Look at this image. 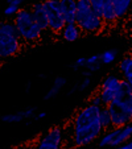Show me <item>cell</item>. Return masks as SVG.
<instances>
[{"mask_svg":"<svg viewBox=\"0 0 132 149\" xmlns=\"http://www.w3.org/2000/svg\"><path fill=\"white\" fill-rule=\"evenodd\" d=\"M101 107L87 104L75 113L73 118V132L71 141L75 146H85L91 144L94 140L101 139L103 128L101 124Z\"/></svg>","mask_w":132,"mask_h":149,"instance_id":"6da1fadb","label":"cell"},{"mask_svg":"<svg viewBox=\"0 0 132 149\" xmlns=\"http://www.w3.org/2000/svg\"><path fill=\"white\" fill-rule=\"evenodd\" d=\"M23 38L13 21H3L0 24V57L9 58L16 56L21 49Z\"/></svg>","mask_w":132,"mask_h":149,"instance_id":"7a4b0ae2","label":"cell"},{"mask_svg":"<svg viewBox=\"0 0 132 149\" xmlns=\"http://www.w3.org/2000/svg\"><path fill=\"white\" fill-rule=\"evenodd\" d=\"M13 23L19 29V33L24 42L33 44V42H37L41 38L42 29L34 21V17L31 8L20 9L19 13L13 19Z\"/></svg>","mask_w":132,"mask_h":149,"instance_id":"3957f363","label":"cell"},{"mask_svg":"<svg viewBox=\"0 0 132 149\" xmlns=\"http://www.w3.org/2000/svg\"><path fill=\"white\" fill-rule=\"evenodd\" d=\"M75 24L81 28L82 33L95 34L102 31L103 20L93 12L90 0H78L77 1V20Z\"/></svg>","mask_w":132,"mask_h":149,"instance_id":"277c9868","label":"cell"},{"mask_svg":"<svg viewBox=\"0 0 132 149\" xmlns=\"http://www.w3.org/2000/svg\"><path fill=\"white\" fill-rule=\"evenodd\" d=\"M46 15L49 20V29L53 33H59L66 26V19L64 16V12L61 9V1L59 0H46L44 1Z\"/></svg>","mask_w":132,"mask_h":149,"instance_id":"5b68a950","label":"cell"},{"mask_svg":"<svg viewBox=\"0 0 132 149\" xmlns=\"http://www.w3.org/2000/svg\"><path fill=\"white\" fill-rule=\"evenodd\" d=\"M108 111L111 113V119H112V127L114 128H122L128 124H131L132 119L129 116V112L126 107L120 106V104L114 102L111 106H108Z\"/></svg>","mask_w":132,"mask_h":149,"instance_id":"8992f818","label":"cell"},{"mask_svg":"<svg viewBox=\"0 0 132 149\" xmlns=\"http://www.w3.org/2000/svg\"><path fill=\"white\" fill-rule=\"evenodd\" d=\"M34 115H36V107H27L23 108L21 111L16 113H6V115H1V121L3 123H21L25 119H33Z\"/></svg>","mask_w":132,"mask_h":149,"instance_id":"52a82bcc","label":"cell"},{"mask_svg":"<svg viewBox=\"0 0 132 149\" xmlns=\"http://www.w3.org/2000/svg\"><path fill=\"white\" fill-rule=\"evenodd\" d=\"M32 13H33L34 21L37 23V25L44 31H48L49 29V20H48V15H46L45 7H44V1H38V3H34L31 7Z\"/></svg>","mask_w":132,"mask_h":149,"instance_id":"ba28073f","label":"cell"},{"mask_svg":"<svg viewBox=\"0 0 132 149\" xmlns=\"http://www.w3.org/2000/svg\"><path fill=\"white\" fill-rule=\"evenodd\" d=\"M61 9L68 24H74L77 20V1L75 0H59Z\"/></svg>","mask_w":132,"mask_h":149,"instance_id":"9c48e42d","label":"cell"},{"mask_svg":"<svg viewBox=\"0 0 132 149\" xmlns=\"http://www.w3.org/2000/svg\"><path fill=\"white\" fill-rule=\"evenodd\" d=\"M82 31L75 23L74 24H66V26L64 28V31L61 32V37L66 42H74L81 37Z\"/></svg>","mask_w":132,"mask_h":149,"instance_id":"30bf717a","label":"cell"},{"mask_svg":"<svg viewBox=\"0 0 132 149\" xmlns=\"http://www.w3.org/2000/svg\"><path fill=\"white\" fill-rule=\"evenodd\" d=\"M132 139V123L128 124L126 127H122V128H118V135H116V139L114 141V144L111 146L114 148H118L122 144L127 143Z\"/></svg>","mask_w":132,"mask_h":149,"instance_id":"8fae6325","label":"cell"},{"mask_svg":"<svg viewBox=\"0 0 132 149\" xmlns=\"http://www.w3.org/2000/svg\"><path fill=\"white\" fill-rule=\"evenodd\" d=\"M118 16L115 13V8H114L112 0H106L104 1V9H103V16H102V20H103L104 24H112L116 21Z\"/></svg>","mask_w":132,"mask_h":149,"instance_id":"7c38bea8","label":"cell"},{"mask_svg":"<svg viewBox=\"0 0 132 149\" xmlns=\"http://www.w3.org/2000/svg\"><path fill=\"white\" fill-rule=\"evenodd\" d=\"M119 70L123 74L126 81L132 79V56H126L119 62Z\"/></svg>","mask_w":132,"mask_h":149,"instance_id":"4fadbf2b","label":"cell"},{"mask_svg":"<svg viewBox=\"0 0 132 149\" xmlns=\"http://www.w3.org/2000/svg\"><path fill=\"white\" fill-rule=\"evenodd\" d=\"M123 79H120L116 75H107L106 78L102 81L101 83V88H106V90H112L118 93L119 87H120V83Z\"/></svg>","mask_w":132,"mask_h":149,"instance_id":"5bb4252c","label":"cell"},{"mask_svg":"<svg viewBox=\"0 0 132 149\" xmlns=\"http://www.w3.org/2000/svg\"><path fill=\"white\" fill-rule=\"evenodd\" d=\"M131 0H112L114 8H115V13L118 19H122L127 15L128 9L131 8Z\"/></svg>","mask_w":132,"mask_h":149,"instance_id":"9a60e30c","label":"cell"},{"mask_svg":"<svg viewBox=\"0 0 132 149\" xmlns=\"http://www.w3.org/2000/svg\"><path fill=\"white\" fill-rule=\"evenodd\" d=\"M101 124L102 128L104 131H111L114 128L112 127V119H111V113L108 111V107H101Z\"/></svg>","mask_w":132,"mask_h":149,"instance_id":"2e32d148","label":"cell"},{"mask_svg":"<svg viewBox=\"0 0 132 149\" xmlns=\"http://www.w3.org/2000/svg\"><path fill=\"white\" fill-rule=\"evenodd\" d=\"M98 93H99V95H101L103 107H108V106H111V104L115 102V99H116V91L106 90V88H101Z\"/></svg>","mask_w":132,"mask_h":149,"instance_id":"e0dca14e","label":"cell"},{"mask_svg":"<svg viewBox=\"0 0 132 149\" xmlns=\"http://www.w3.org/2000/svg\"><path fill=\"white\" fill-rule=\"evenodd\" d=\"M102 54V63L103 65H110V63H112L116 59V56H118V52L115 49H108V50H104Z\"/></svg>","mask_w":132,"mask_h":149,"instance_id":"ac0fdd59","label":"cell"},{"mask_svg":"<svg viewBox=\"0 0 132 149\" xmlns=\"http://www.w3.org/2000/svg\"><path fill=\"white\" fill-rule=\"evenodd\" d=\"M104 1H106V0H90V6H91L93 12L98 17H101V19H102V16H103Z\"/></svg>","mask_w":132,"mask_h":149,"instance_id":"d6986e66","label":"cell"},{"mask_svg":"<svg viewBox=\"0 0 132 149\" xmlns=\"http://www.w3.org/2000/svg\"><path fill=\"white\" fill-rule=\"evenodd\" d=\"M36 149H61V145H57L54 143H50V141H46L44 139H40L38 143H37Z\"/></svg>","mask_w":132,"mask_h":149,"instance_id":"ffe728a7","label":"cell"},{"mask_svg":"<svg viewBox=\"0 0 132 149\" xmlns=\"http://www.w3.org/2000/svg\"><path fill=\"white\" fill-rule=\"evenodd\" d=\"M21 9V7H17V6H11V4H7V7L4 8L3 15L6 17H16V15L19 13V11Z\"/></svg>","mask_w":132,"mask_h":149,"instance_id":"44dd1931","label":"cell"},{"mask_svg":"<svg viewBox=\"0 0 132 149\" xmlns=\"http://www.w3.org/2000/svg\"><path fill=\"white\" fill-rule=\"evenodd\" d=\"M85 66H86V58L85 57H79V58H77L75 61L71 62L69 65V69H71L74 71H79V69H85Z\"/></svg>","mask_w":132,"mask_h":149,"instance_id":"7402d4cb","label":"cell"},{"mask_svg":"<svg viewBox=\"0 0 132 149\" xmlns=\"http://www.w3.org/2000/svg\"><path fill=\"white\" fill-rule=\"evenodd\" d=\"M62 88L58 87V86H56V84H52L50 87H49V90L46 91V94L44 95V100H49V99L54 98L56 95H58V93H61Z\"/></svg>","mask_w":132,"mask_h":149,"instance_id":"603a6c76","label":"cell"},{"mask_svg":"<svg viewBox=\"0 0 132 149\" xmlns=\"http://www.w3.org/2000/svg\"><path fill=\"white\" fill-rule=\"evenodd\" d=\"M102 54H93V56L87 57L86 58V66L87 65H93V63H96V62H102ZM85 66V68H86Z\"/></svg>","mask_w":132,"mask_h":149,"instance_id":"cb8c5ba5","label":"cell"},{"mask_svg":"<svg viewBox=\"0 0 132 149\" xmlns=\"http://www.w3.org/2000/svg\"><path fill=\"white\" fill-rule=\"evenodd\" d=\"M89 104H93V106H96V107H103V104H102V99H101V95L99 93L94 94L93 96L90 98V103Z\"/></svg>","mask_w":132,"mask_h":149,"instance_id":"d4e9b609","label":"cell"},{"mask_svg":"<svg viewBox=\"0 0 132 149\" xmlns=\"http://www.w3.org/2000/svg\"><path fill=\"white\" fill-rule=\"evenodd\" d=\"M102 62H96V63H93V65H87L86 68V70H89V71H91V73H96V71H99L101 70V68H102Z\"/></svg>","mask_w":132,"mask_h":149,"instance_id":"484cf974","label":"cell"},{"mask_svg":"<svg viewBox=\"0 0 132 149\" xmlns=\"http://www.w3.org/2000/svg\"><path fill=\"white\" fill-rule=\"evenodd\" d=\"M79 75L82 77V79H83V78H91V75H93V73L85 69V70H81V71H79Z\"/></svg>","mask_w":132,"mask_h":149,"instance_id":"4316f807","label":"cell"},{"mask_svg":"<svg viewBox=\"0 0 132 149\" xmlns=\"http://www.w3.org/2000/svg\"><path fill=\"white\" fill-rule=\"evenodd\" d=\"M115 149H132V140H129V141H127V143L122 144L120 146H118V148H115Z\"/></svg>","mask_w":132,"mask_h":149,"instance_id":"83f0119b","label":"cell"},{"mask_svg":"<svg viewBox=\"0 0 132 149\" xmlns=\"http://www.w3.org/2000/svg\"><path fill=\"white\" fill-rule=\"evenodd\" d=\"M7 4H11V6H17V7H21V6H23V0H7Z\"/></svg>","mask_w":132,"mask_h":149,"instance_id":"f1b7e54d","label":"cell"},{"mask_svg":"<svg viewBox=\"0 0 132 149\" xmlns=\"http://www.w3.org/2000/svg\"><path fill=\"white\" fill-rule=\"evenodd\" d=\"M46 118V112H37L36 115H34L33 120H41V119Z\"/></svg>","mask_w":132,"mask_h":149,"instance_id":"f546056e","label":"cell"},{"mask_svg":"<svg viewBox=\"0 0 132 149\" xmlns=\"http://www.w3.org/2000/svg\"><path fill=\"white\" fill-rule=\"evenodd\" d=\"M31 87H32V82L28 81V82L25 83V93H27V94L31 93Z\"/></svg>","mask_w":132,"mask_h":149,"instance_id":"4dcf8cb0","label":"cell"},{"mask_svg":"<svg viewBox=\"0 0 132 149\" xmlns=\"http://www.w3.org/2000/svg\"><path fill=\"white\" fill-rule=\"evenodd\" d=\"M37 78H40V79H45V78H48V74L40 73V74H37Z\"/></svg>","mask_w":132,"mask_h":149,"instance_id":"1f68e13d","label":"cell"},{"mask_svg":"<svg viewBox=\"0 0 132 149\" xmlns=\"http://www.w3.org/2000/svg\"><path fill=\"white\" fill-rule=\"evenodd\" d=\"M129 116H131V119H132V104H131V106H129Z\"/></svg>","mask_w":132,"mask_h":149,"instance_id":"d6a6232c","label":"cell"},{"mask_svg":"<svg viewBox=\"0 0 132 149\" xmlns=\"http://www.w3.org/2000/svg\"><path fill=\"white\" fill-rule=\"evenodd\" d=\"M128 82H129V84H131V87H132V79H129Z\"/></svg>","mask_w":132,"mask_h":149,"instance_id":"836d02e7","label":"cell"},{"mask_svg":"<svg viewBox=\"0 0 132 149\" xmlns=\"http://www.w3.org/2000/svg\"><path fill=\"white\" fill-rule=\"evenodd\" d=\"M33 149H36V148H33Z\"/></svg>","mask_w":132,"mask_h":149,"instance_id":"e575fe53","label":"cell"}]
</instances>
